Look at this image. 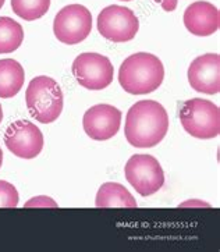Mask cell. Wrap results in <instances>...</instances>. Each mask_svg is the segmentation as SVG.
<instances>
[{
    "mask_svg": "<svg viewBox=\"0 0 220 252\" xmlns=\"http://www.w3.org/2000/svg\"><path fill=\"white\" fill-rule=\"evenodd\" d=\"M25 206L27 208H30V206H53V208H56L57 203L53 202V199L48 198V196H36L30 202L25 203Z\"/></svg>",
    "mask_w": 220,
    "mask_h": 252,
    "instance_id": "ac0fdd59",
    "label": "cell"
},
{
    "mask_svg": "<svg viewBox=\"0 0 220 252\" xmlns=\"http://www.w3.org/2000/svg\"><path fill=\"white\" fill-rule=\"evenodd\" d=\"M25 103L36 122L50 124L63 112V92L53 78L39 75L30 82L25 92Z\"/></svg>",
    "mask_w": 220,
    "mask_h": 252,
    "instance_id": "3957f363",
    "label": "cell"
},
{
    "mask_svg": "<svg viewBox=\"0 0 220 252\" xmlns=\"http://www.w3.org/2000/svg\"><path fill=\"white\" fill-rule=\"evenodd\" d=\"M95 205L98 208H137L138 203L127 188L119 183H105L99 188Z\"/></svg>",
    "mask_w": 220,
    "mask_h": 252,
    "instance_id": "5bb4252c",
    "label": "cell"
},
{
    "mask_svg": "<svg viewBox=\"0 0 220 252\" xmlns=\"http://www.w3.org/2000/svg\"><path fill=\"white\" fill-rule=\"evenodd\" d=\"M50 0H11V8L25 21H35L48 13Z\"/></svg>",
    "mask_w": 220,
    "mask_h": 252,
    "instance_id": "2e32d148",
    "label": "cell"
},
{
    "mask_svg": "<svg viewBox=\"0 0 220 252\" xmlns=\"http://www.w3.org/2000/svg\"><path fill=\"white\" fill-rule=\"evenodd\" d=\"M169 131V114L156 100H139L126 117L124 134L135 148H152L160 144Z\"/></svg>",
    "mask_w": 220,
    "mask_h": 252,
    "instance_id": "6da1fadb",
    "label": "cell"
},
{
    "mask_svg": "<svg viewBox=\"0 0 220 252\" xmlns=\"http://www.w3.org/2000/svg\"><path fill=\"white\" fill-rule=\"evenodd\" d=\"M24 41L23 27L10 17H0V55L17 50Z\"/></svg>",
    "mask_w": 220,
    "mask_h": 252,
    "instance_id": "9a60e30c",
    "label": "cell"
},
{
    "mask_svg": "<svg viewBox=\"0 0 220 252\" xmlns=\"http://www.w3.org/2000/svg\"><path fill=\"white\" fill-rule=\"evenodd\" d=\"M188 82L192 90L206 95L220 91V57L218 53L198 56L188 67Z\"/></svg>",
    "mask_w": 220,
    "mask_h": 252,
    "instance_id": "8fae6325",
    "label": "cell"
},
{
    "mask_svg": "<svg viewBox=\"0 0 220 252\" xmlns=\"http://www.w3.org/2000/svg\"><path fill=\"white\" fill-rule=\"evenodd\" d=\"M96 23L99 33L107 41L116 43L132 41L139 30V21L134 11L117 4L103 8Z\"/></svg>",
    "mask_w": 220,
    "mask_h": 252,
    "instance_id": "8992f818",
    "label": "cell"
},
{
    "mask_svg": "<svg viewBox=\"0 0 220 252\" xmlns=\"http://www.w3.org/2000/svg\"><path fill=\"white\" fill-rule=\"evenodd\" d=\"M180 122L194 138H216L220 132L219 107L206 99H189L180 109Z\"/></svg>",
    "mask_w": 220,
    "mask_h": 252,
    "instance_id": "277c9868",
    "label": "cell"
},
{
    "mask_svg": "<svg viewBox=\"0 0 220 252\" xmlns=\"http://www.w3.org/2000/svg\"><path fill=\"white\" fill-rule=\"evenodd\" d=\"M155 1L159 3L164 11H167V13L174 11L177 8V3H179V0H155Z\"/></svg>",
    "mask_w": 220,
    "mask_h": 252,
    "instance_id": "d6986e66",
    "label": "cell"
},
{
    "mask_svg": "<svg viewBox=\"0 0 220 252\" xmlns=\"http://www.w3.org/2000/svg\"><path fill=\"white\" fill-rule=\"evenodd\" d=\"M164 67L155 55L139 52L127 57L119 70V82L131 95H145L156 91L163 82Z\"/></svg>",
    "mask_w": 220,
    "mask_h": 252,
    "instance_id": "7a4b0ae2",
    "label": "cell"
},
{
    "mask_svg": "<svg viewBox=\"0 0 220 252\" xmlns=\"http://www.w3.org/2000/svg\"><path fill=\"white\" fill-rule=\"evenodd\" d=\"M84 131L95 141L113 138L122 126V112L112 105H95L88 109L82 119Z\"/></svg>",
    "mask_w": 220,
    "mask_h": 252,
    "instance_id": "30bf717a",
    "label": "cell"
},
{
    "mask_svg": "<svg viewBox=\"0 0 220 252\" xmlns=\"http://www.w3.org/2000/svg\"><path fill=\"white\" fill-rule=\"evenodd\" d=\"M71 70L77 82L85 90H105L113 81V65L106 56L99 53H81L75 57Z\"/></svg>",
    "mask_w": 220,
    "mask_h": 252,
    "instance_id": "ba28073f",
    "label": "cell"
},
{
    "mask_svg": "<svg viewBox=\"0 0 220 252\" xmlns=\"http://www.w3.org/2000/svg\"><path fill=\"white\" fill-rule=\"evenodd\" d=\"M18 205V192L16 187L4 180H0V208H16Z\"/></svg>",
    "mask_w": 220,
    "mask_h": 252,
    "instance_id": "e0dca14e",
    "label": "cell"
},
{
    "mask_svg": "<svg viewBox=\"0 0 220 252\" xmlns=\"http://www.w3.org/2000/svg\"><path fill=\"white\" fill-rule=\"evenodd\" d=\"M25 81L24 67L13 59L0 60V98L10 99L21 91Z\"/></svg>",
    "mask_w": 220,
    "mask_h": 252,
    "instance_id": "4fadbf2b",
    "label": "cell"
},
{
    "mask_svg": "<svg viewBox=\"0 0 220 252\" xmlns=\"http://www.w3.org/2000/svg\"><path fill=\"white\" fill-rule=\"evenodd\" d=\"M126 179L139 195L157 192L164 184V173L160 163L151 155H134L124 167Z\"/></svg>",
    "mask_w": 220,
    "mask_h": 252,
    "instance_id": "5b68a950",
    "label": "cell"
},
{
    "mask_svg": "<svg viewBox=\"0 0 220 252\" xmlns=\"http://www.w3.org/2000/svg\"><path fill=\"white\" fill-rule=\"evenodd\" d=\"M53 31L64 45H77L85 41L92 31V14L82 4L63 7L55 17Z\"/></svg>",
    "mask_w": 220,
    "mask_h": 252,
    "instance_id": "52a82bcc",
    "label": "cell"
},
{
    "mask_svg": "<svg viewBox=\"0 0 220 252\" xmlns=\"http://www.w3.org/2000/svg\"><path fill=\"white\" fill-rule=\"evenodd\" d=\"M1 164H3V152L0 149V167H1Z\"/></svg>",
    "mask_w": 220,
    "mask_h": 252,
    "instance_id": "ffe728a7",
    "label": "cell"
},
{
    "mask_svg": "<svg viewBox=\"0 0 220 252\" xmlns=\"http://www.w3.org/2000/svg\"><path fill=\"white\" fill-rule=\"evenodd\" d=\"M120 1H131V0H120Z\"/></svg>",
    "mask_w": 220,
    "mask_h": 252,
    "instance_id": "603a6c76",
    "label": "cell"
},
{
    "mask_svg": "<svg viewBox=\"0 0 220 252\" xmlns=\"http://www.w3.org/2000/svg\"><path fill=\"white\" fill-rule=\"evenodd\" d=\"M4 144L17 158L33 159L43 149V135L33 123L18 120L8 126L4 132Z\"/></svg>",
    "mask_w": 220,
    "mask_h": 252,
    "instance_id": "9c48e42d",
    "label": "cell"
},
{
    "mask_svg": "<svg viewBox=\"0 0 220 252\" xmlns=\"http://www.w3.org/2000/svg\"><path fill=\"white\" fill-rule=\"evenodd\" d=\"M184 25L195 36L213 35L219 30V10L209 1H195L184 11Z\"/></svg>",
    "mask_w": 220,
    "mask_h": 252,
    "instance_id": "7c38bea8",
    "label": "cell"
},
{
    "mask_svg": "<svg viewBox=\"0 0 220 252\" xmlns=\"http://www.w3.org/2000/svg\"><path fill=\"white\" fill-rule=\"evenodd\" d=\"M3 4H4V0H0V8L3 7Z\"/></svg>",
    "mask_w": 220,
    "mask_h": 252,
    "instance_id": "7402d4cb",
    "label": "cell"
},
{
    "mask_svg": "<svg viewBox=\"0 0 220 252\" xmlns=\"http://www.w3.org/2000/svg\"><path fill=\"white\" fill-rule=\"evenodd\" d=\"M3 120V109H1V105H0V123Z\"/></svg>",
    "mask_w": 220,
    "mask_h": 252,
    "instance_id": "44dd1931",
    "label": "cell"
}]
</instances>
